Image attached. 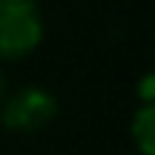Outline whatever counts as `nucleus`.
Instances as JSON below:
<instances>
[{
	"mask_svg": "<svg viewBox=\"0 0 155 155\" xmlns=\"http://www.w3.org/2000/svg\"><path fill=\"white\" fill-rule=\"evenodd\" d=\"M43 40V17L35 0H0V61H20Z\"/></svg>",
	"mask_w": 155,
	"mask_h": 155,
	"instance_id": "nucleus-1",
	"label": "nucleus"
},
{
	"mask_svg": "<svg viewBox=\"0 0 155 155\" xmlns=\"http://www.w3.org/2000/svg\"><path fill=\"white\" fill-rule=\"evenodd\" d=\"M58 118V98L43 86H20L0 101V124L9 132L35 135Z\"/></svg>",
	"mask_w": 155,
	"mask_h": 155,
	"instance_id": "nucleus-2",
	"label": "nucleus"
},
{
	"mask_svg": "<svg viewBox=\"0 0 155 155\" xmlns=\"http://www.w3.org/2000/svg\"><path fill=\"white\" fill-rule=\"evenodd\" d=\"M129 135L138 155H155V104H141L135 109Z\"/></svg>",
	"mask_w": 155,
	"mask_h": 155,
	"instance_id": "nucleus-3",
	"label": "nucleus"
},
{
	"mask_svg": "<svg viewBox=\"0 0 155 155\" xmlns=\"http://www.w3.org/2000/svg\"><path fill=\"white\" fill-rule=\"evenodd\" d=\"M138 101L141 104H155V78H152V72L141 75V81H138Z\"/></svg>",
	"mask_w": 155,
	"mask_h": 155,
	"instance_id": "nucleus-4",
	"label": "nucleus"
},
{
	"mask_svg": "<svg viewBox=\"0 0 155 155\" xmlns=\"http://www.w3.org/2000/svg\"><path fill=\"white\" fill-rule=\"evenodd\" d=\"M6 98V81H3V72H0V101Z\"/></svg>",
	"mask_w": 155,
	"mask_h": 155,
	"instance_id": "nucleus-5",
	"label": "nucleus"
}]
</instances>
